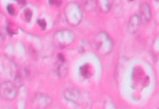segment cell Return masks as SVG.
Wrapping results in <instances>:
<instances>
[{"label":"cell","mask_w":159,"mask_h":109,"mask_svg":"<svg viewBox=\"0 0 159 109\" xmlns=\"http://www.w3.org/2000/svg\"><path fill=\"white\" fill-rule=\"evenodd\" d=\"M140 22V18L139 16L136 14H133L130 17L127 24V29L129 33L131 34H135L139 29Z\"/></svg>","instance_id":"cell-8"},{"label":"cell","mask_w":159,"mask_h":109,"mask_svg":"<svg viewBox=\"0 0 159 109\" xmlns=\"http://www.w3.org/2000/svg\"><path fill=\"white\" fill-rule=\"evenodd\" d=\"M24 14H25V19L27 21H30V19L32 17V13L30 9H25Z\"/></svg>","instance_id":"cell-12"},{"label":"cell","mask_w":159,"mask_h":109,"mask_svg":"<svg viewBox=\"0 0 159 109\" xmlns=\"http://www.w3.org/2000/svg\"><path fill=\"white\" fill-rule=\"evenodd\" d=\"M57 73H58V75L60 77V78H64L66 77V75L68 73V69L66 67V66H65L63 63L62 64L58 67V70H57Z\"/></svg>","instance_id":"cell-11"},{"label":"cell","mask_w":159,"mask_h":109,"mask_svg":"<svg viewBox=\"0 0 159 109\" xmlns=\"http://www.w3.org/2000/svg\"><path fill=\"white\" fill-rule=\"evenodd\" d=\"M63 96L65 99L71 102L77 103L80 102V92L75 88H68L63 92Z\"/></svg>","instance_id":"cell-6"},{"label":"cell","mask_w":159,"mask_h":109,"mask_svg":"<svg viewBox=\"0 0 159 109\" xmlns=\"http://www.w3.org/2000/svg\"><path fill=\"white\" fill-rule=\"evenodd\" d=\"M93 42L96 50L101 55H108L113 50V42L106 32H98L94 37Z\"/></svg>","instance_id":"cell-1"},{"label":"cell","mask_w":159,"mask_h":109,"mask_svg":"<svg viewBox=\"0 0 159 109\" xmlns=\"http://www.w3.org/2000/svg\"><path fill=\"white\" fill-rule=\"evenodd\" d=\"M7 11H8V12H9L10 14H13L14 12V7H13L12 6L9 5V6L7 7Z\"/></svg>","instance_id":"cell-14"},{"label":"cell","mask_w":159,"mask_h":109,"mask_svg":"<svg viewBox=\"0 0 159 109\" xmlns=\"http://www.w3.org/2000/svg\"><path fill=\"white\" fill-rule=\"evenodd\" d=\"M158 109H159V108H158Z\"/></svg>","instance_id":"cell-16"},{"label":"cell","mask_w":159,"mask_h":109,"mask_svg":"<svg viewBox=\"0 0 159 109\" xmlns=\"http://www.w3.org/2000/svg\"><path fill=\"white\" fill-rule=\"evenodd\" d=\"M38 24L42 27V29H45L46 27V22L44 19H39L38 21Z\"/></svg>","instance_id":"cell-13"},{"label":"cell","mask_w":159,"mask_h":109,"mask_svg":"<svg viewBox=\"0 0 159 109\" xmlns=\"http://www.w3.org/2000/svg\"><path fill=\"white\" fill-rule=\"evenodd\" d=\"M18 90L16 84L5 81L0 84V97L6 100H12L17 97Z\"/></svg>","instance_id":"cell-4"},{"label":"cell","mask_w":159,"mask_h":109,"mask_svg":"<svg viewBox=\"0 0 159 109\" xmlns=\"http://www.w3.org/2000/svg\"><path fill=\"white\" fill-rule=\"evenodd\" d=\"M74 33L68 29H62L55 32L53 37L54 45L58 49H63L71 45L75 40Z\"/></svg>","instance_id":"cell-3"},{"label":"cell","mask_w":159,"mask_h":109,"mask_svg":"<svg viewBox=\"0 0 159 109\" xmlns=\"http://www.w3.org/2000/svg\"><path fill=\"white\" fill-rule=\"evenodd\" d=\"M139 17L140 18V21L144 22H148L152 17V11L150 5L147 2H143L140 6L139 9Z\"/></svg>","instance_id":"cell-7"},{"label":"cell","mask_w":159,"mask_h":109,"mask_svg":"<svg viewBox=\"0 0 159 109\" xmlns=\"http://www.w3.org/2000/svg\"><path fill=\"white\" fill-rule=\"evenodd\" d=\"M52 103V98L43 93H37L34 95L31 100L32 109H48Z\"/></svg>","instance_id":"cell-5"},{"label":"cell","mask_w":159,"mask_h":109,"mask_svg":"<svg viewBox=\"0 0 159 109\" xmlns=\"http://www.w3.org/2000/svg\"><path fill=\"white\" fill-rule=\"evenodd\" d=\"M98 4L100 10L104 13H107L112 6L113 0H98Z\"/></svg>","instance_id":"cell-10"},{"label":"cell","mask_w":159,"mask_h":109,"mask_svg":"<svg viewBox=\"0 0 159 109\" xmlns=\"http://www.w3.org/2000/svg\"><path fill=\"white\" fill-rule=\"evenodd\" d=\"M83 9L88 12L94 11L98 5L96 0H81Z\"/></svg>","instance_id":"cell-9"},{"label":"cell","mask_w":159,"mask_h":109,"mask_svg":"<svg viewBox=\"0 0 159 109\" xmlns=\"http://www.w3.org/2000/svg\"><path fill=\"white\" fill-rule=\"evenodd\" d=\"M130 1H133V0H130Z\"/></svg>","instance_id":"cell-15"},{"label":"cell","mask_w":159,"mask_h":109,"mask_svg":"<svg viewBox=\"0 0 159 109\" xmlns=\"http://www.w3.org/2000/svg\"><path fill=\"white\" fill-rule=\"evenodd\" d=\"M65 16L71 26L78 25L82 20V11L80 6L75 2H70L65 7Z\"/></svg>","instance_id":"cell-2"}]
</instances>
